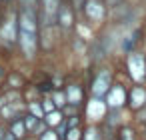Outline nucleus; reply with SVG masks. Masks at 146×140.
<instances>
[{"instance_id":"nucleus-6","label":"nucleus","mask_w":146,"mask_h":140,"mask_svg":"<svg viewBox=\"0 0 146 140\" xmlns=\"http://www.w3.org/2000/svg\"><path fill=\"white\" fill-rule=\"evenodd\" d=\"M122 102H126V92L122 86H114L108 90V106L110 108H118Z\"/></svg>"},{"instance_id":"nucleus-5","label":"nucleus","mask_w":146,"mask_h":140,"mask_svg":"<svg viewBox=\"0 0 146 140\" xmlns=\"http://www.w3.org/2000/svg\"><path fill=\"white\" fill-rule=\"evenodd\" d=\"M108 90H110V72L100 70L98 76H96L94 82H92V92H94L96 98H100V96L108 94Z\"/></svg>"},{"instance_id":"nucleus-3","label":"nucleus","mask_w":146,"mask_h":140,"mask_svg":"<svg viewBox=\"0 0 146 140\" xmlns=\"http://www.w3.org/2000/svg\"><path fill=\"white\" fill-rule=\"evenodd\" d=\"M80 14L86 18L88 24H100L108 14V6L104 0H86L80 8Z\"/></svg>"},{"instance_id":"nucleus-15","label":"nucleus","mask_w":146,"mask_h":140,"mask_svg":"<svg viewBox=\"0 0 146 140\" xmlns=\"http://www.w3.org/2000/svg\"><path fill=\"white\" fill-rule=\"evenodd\" d=\"M8 80H10V84H12L14 88H20V86H22V78H20L16 72H12V74L8 76Z\"/></svg>"},{"instance_id":"nucleus-10","label":"nucleus","mask_w":146,"mask_h":140,"mask_svg":"<svg viewBox=\"0 0 146 140\" xmlns=\"http://www.w3.org/2000/svg\"><path fill=\"white\" fill-rule=\"evenodd\" d=\"M50 98H52V102L56 104V108H60V110H62V108L68 104V102H66V94H64V90H58V88H54Z\"/></svg>"},{"instance_id":"nucleus-19","label":"nucleus","mask_w":146,"mask_h":140,"mask_svg":"<svg viewBox=\"0 0 146 140\" xmlns=\"http://www.w3.org/2000/svg\"><path fill=\"white\" fill-rule=\"evenodd\" d=\"M104 2H106V6H108V8H114V6L122 4V0H104Z\"/></svg>"},{"instance_id":"nucleus-1","label":"nucleus","mask_w":146,"mask_h":140,"mask_svg":"<svg viewBox=\"0 0 146 140\" xmlns=\"http://www.w3.org/2000/svg\"><path fill=\"white\" fill-rule=\"evenodd\" d=\"M18 48L24 58L32 60L40 46V24H38V6H18Z\"/></svg>"},{"instance_id":"nucleus-8","label":"nucleus","mask_w":146,"mask_h":140,"mask_svg":"<svg viewBox=\"0 0 146 140\" xmlns=\"http://www.w3.org/2000/svg\"><path fill=\"white\" fill-rule=\"evenodd\" d=\"M128 100H130V106L132 108H140L146 102V90L140 88V86H134L132 92H130V96H128Z\"/></svg>"},{"instance_id":"nucleus-4","label":"nucleus","mask_w":146,"mask_h":140,"mask_svg":"<svg viewBox=\"0 0 146 140\" xmlns=\"http://www.w3.org/2000/svg\"><path fill=\"white\" fill-rule=\"evenodd\" d=\"M76 26V10L68 0H62V4L56 12V28L60 30H70Z\"/></svg>"},{"instance_id":"nucleus-12","label":"nucleus","mask_w":146,"mask_h":140,"mask_svg":"<svg viewBox=\"0 0 146 140\" xmlns=\"http://www.w3.org/2000/svg\"><path fill=\"white\" fill-rule=\"evenodd\" d=\"M22 120H24V126H26L28 132H32L36 128V124L40 122V118H36L34 114H26V116H22Z\"/></svg>"},{"instance_id":"nucleus-18","label":"nucleus","mask_w":146,"mask_h":140,"mask_svg":"<svg viewBox=\"0 0 146 140\" xmlns=\"http://www.w3.org/2000/svg\"><path fill=\"white\" fill-rule=\"evenodd\" d=\"M18 4H26V6H38V0H18Z\"/></svg>"},{"instance_id":"nucleus-24","label":"nucleus","mask_w":146,"mask_h":140,"mask_svg":"<svg viewBox=\"0 0 146 140\" xmlns=\"http://www.w3.org/2000/svg\"><path fill=\"white\" fill-rule=\"evenodd\" d=\"M2 76H4V68H2V66H0V78H2Z\"/></svg>"},{"instance_id":"nucleus-11","label":"nucleus","mask_w":146,"mask_h":140,"mask_svg":"<svg viewBox=\"0 0 146 140\" xmlns=\"http://www.w3.org/2000/svg\"><path fill=\"white\" fill-rule=\"evenodd\" d=\"M10 132L16 136V138H22L24 134H26V126H24V120L22 118H18V120H14L12 122V126H10Z\"/></svg>"},{"instance_id":"nucleus-14","label":"nucleus","mask_w":146,"mask_h":140,"mask_svg":"<svg viewBox=\"0 0 146 140\" xmlns=\"http://www.w3.org/2000/svg\"><path fill=\"white\" fill-rule=\"evenodd\" d=\"M42 110H44V114H48V112H52V110H56V104L52 102V98H44L42 102Z\"/></svg>"},{"instance_id":"nucleus-13","label":"nucleus","mask_w":146,"mask_h":140,"mask_svg":"<svg viewBox=\"0 0 146 140\" xmlns=\"http://www.w3.org/2000/svg\"><path fill=\"white\" fill-rule=\"evenodd\" d=\"M28 110H30V114H34L36 118H44V110H42V104L40 102H28Z\"/></svg>"},{"instance_id":"nucleus-7","label":"nucleus","mask_w":146,"mask_h":140,"mask_svg":"<svg viewBox=\"0 0 146 140\" xmlns=\"http://www.w3.org/2000/svg\"><path fill=\"white\" fill-rule=\"evenodd\" d=\"M64 94H66V102H68V104H72V106H78V104L82 102V88H80V86H76V84L66 86Z\"/></svg>"},{"instance_id":"nucleus-9","label":"nucleus","mask_w":146,"mask_h":140,"mask_svg":"<svg viewBox=\"0 0 146 140\" xmlns=\"http://www.w3.org/2000/svg\"><path fill=\"white\" fill-rule=\"evenodd\" d=\"M44 122H46V126H58V124H62V122H64V112L56 108V110H52V112L44 114Z\"/></svg>"},{"instance_id":"nucleus-22","label":"nucleus","mask_w":146,"mask_h":140,"mask_svg":"<svg viewBox=\"0 0 146 140\" xmlns=\"http://www.w3.org/2000/svg\"><path fill=\"white\" fill-rule=\"evenodd\" d=\"M10 2H18V0H0V4H4V6H8Z\"/></svg>"},{"instance_id":"nucleus-2","label":"nucleus","mask_w":146,"mask_h":140,"mask_svg":"<svg viewBox=\"0 0 146 140\" xmlns=\"http://www.w3.org/2000/svg\"><path fill=\"white\" fill-rule=\"evenodd\" d=\"M0 42L12 46L18 42V8H8L0 16Z\"/></svg>"},{"instance_id":"nucleus-23","label":"nucleus","mask_w":146,"mask_h":140,"mask_svg":"<svg viewBox=\"0 0 146 140\" xmlns=\"http://www.w3.org/2000/svg\"><path fill=\"white\" fill-rule=\"evenodd\" d=\"M0 140H4V130L0 128Z\"/></svg>"},{"instance_id":"nucleus-21","label":"nucleus","mask_w":146,"mask_h":140,"mask_svg":"<svg viewBox=\"0 0 146 140\" xmlns=\"http://www.w3.org/2000/svg\"><path fill=\"white\" fill-rule=\"evenodd\" d=\"M4 140H16V136H14L12 132H6V134H4Z\"/></svg>"},{"instance_id":"nucleus-16","label":"nucleus","mask_w":146,"mask_h":140,"mask_svg":"<svg viewBox=\"0 0 146 140\" xmlns=\"http://www.w3.org/2000/svg\"><path fill=\"white\" fill-rule=\"evenodd\" d=\"M66 138H68V140H80V130H78V128H68Z\"/></svg>"},{"instance_id":"nucleus-20","label":"nucleus","mask_w":146,"mask_h":140,"mask_svg":"<svg viewBox=\"0 0 146 140\" xmlns=\"http://www.w3.org/2000/svg\"><path fill=\"white\" fill-rule=\"evenodd\" d=\"M128 134H130V130H128V128H124V130H122V140H130V136H128Z\"/></svg>"},{"instance_id":"nucleus-17","label":"nucleus","mask_w":146,"mask_h":140,"mask_svg":"<svg viewBox=\"0 0 146 140\" xmlns=\"http://www.w3.org/2000/svg\"><path fill=\"white\" fill-rule=\"evenodd\" d=\"M42 140H58V134H56V132H52V130H48V132H44V134H42Z\"/></svg>"}]
</instances>
